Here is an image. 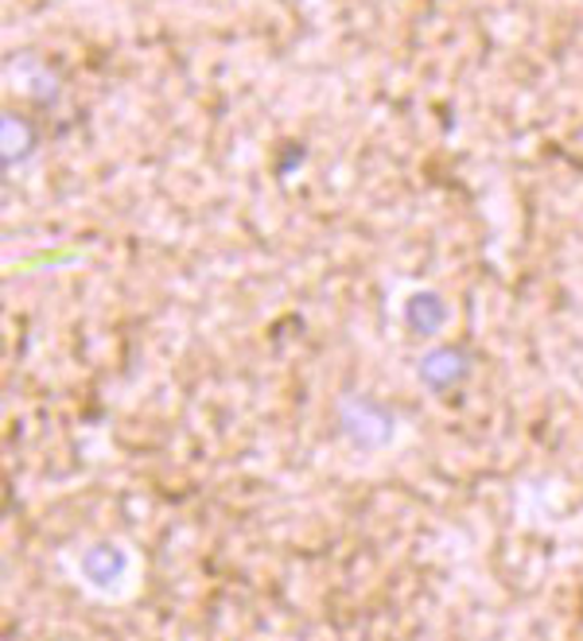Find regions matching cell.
I'll use <instances>...</instances> for the list:
<instances>
[{
  "label": "cell",
  "instance_id": "6da1fadb",
  "mask_svg": "<svg viewBox=\"0 0 583 641\" xmlns=\"http://www.w3.org/2000/svg\"><path fill=\"white\" fill-rule=\"evenodd\" d=\"M339 420H343V432L358 447H381L386 439H393V412L381 409L369 397H346L343 409H339Z\"/></svg>",
  "mask_w": 583,
  "mask_h": 641
},
{
  "label": "cell",
  "instance_id": "7a4b0ae2",
  "mask_svg": "<svg viewBox=\"0 0 583 641\" xmlns=\"http://www.w3.org/2000/svg\"><path fill=\"white\" fill-rule=\"evenodd\" d=\"M467 374H471V358H467L464 351H432L428 358L421 362V377L432 385V389L459 385Z\"/></svg>",
  "mask_w": 583,
  "mask_h": 641
},
{
  "label": "cell",
  "instance_id": "3957f363",
  "mask_svg": "<svg viewBox=\"0 0 583 641\" xmlns=\"http://www.w3.org/2000/svg\"><path fill=\"white\" fill-rule=\"evenodd\" d=\"M125 568H129V556L121 552L117 545H94V548H87V556H82V575H87L90 583H98V587L117 583Z\"/></svg>",
  "mask_w": 583,
  "mask_h": 641
},
{
  "label": "cell",
  "instance_id": "277c9868",
  "mask_svg": "<svg viewBox=\"0 0 583 641\" xmlns=\"http://www.w3.org/2000/svg\"><path fill=\"white\" fill-rule=\"evenodd\" d=\"M409 323L416 327V331H424V334H432V331H439L444 327V319H447V304L436 296V291H421V296H412L409 299Z\"/></svg>",
  "mask_w": 583,
  "mask_h": 641
}]
</instances>
